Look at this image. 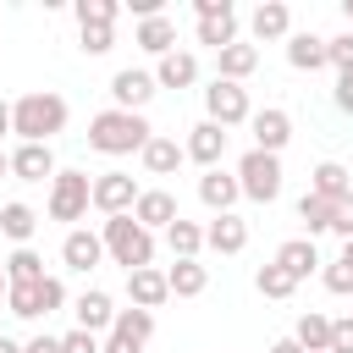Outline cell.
I'll list each match as a JSON object with an SVG mask.
<instances>
[{"label":"cell","instance_id":"6da1fadb","mask_svg":"<svg viewBox=\"0 0 353 353\" xmlns=\"http://www.w3.org/2000/svg\"><path fill=\"white\" fill-rule=\"evenodd\" d=\"M11 132L22 143H50L55 132H66V99L50 88H33L11 105Z\"/></svg>","mask_w":353,"mask_h":353},{"label":"cell","instance_id":"7a4b0ae2","mask_svg":"<svg viewBox=\"0 0 353 353\" xmlns=\"http://www.w3.org/2000/svg\"><path fill=\"white\" fill-rule=\"evenodd\" d=\"M154 138V127L138 116V110H99L94 121H88V149H99V154H143V143Z\"/></svg>","mask_w":353,"mask_h":353},{"label":"cell","instance_id":"3957f363","mask_svg":"<svg viewBox=\"0 0 353 353\" xmlns=\"http://www.w3.org/2000/svg\"><path fill=\"white\" fill-rule=\"evenodd\" d=\"M99 237H105V254H110L116 265H127V270H149V265H154V232L138 226L132 215H110Z\"/></svg>","mask_w":353,"mask_h":353},{"label":"cell","instance_id":"277c9868","mask_svg":"<svg viewBox=\"0 0 353 353\" xmlns=\"http://www.w3.org/2000/svg\"><path fill=\"white\" fill-rule=\"evenodd\" d=\"M237 188H243V199H254V204H276V199H281V154L248 149V154L237 160Z\"/></svg>","mask_w":353,"mask_h":353},{"label":"cell","instance_id":"5b68a950","mask_svg":"<svg viewBox=\"0 0 353 353\" xmlns=\"http://www.w3.org/2000/svg\"><path fill=\"white\" fill-rule=\"evenodd\" d=\"M88 204H94L88 171H55V182H50V221H83Z\"/></svg>","mask_w":353,"mask_h":353},{"label":"cell","instance_id":"8992f818","mask_svg":"<svg viewBox=\"0 0 353 353\" xmlns=\"http://www.w3.org/2000/svg\"><path fill=\"white\" fill-rule=\"evenodd\" d=\"M193 11H199V44H210L215 55L226 44H237V11H232V0H193Z\"/></svg>","mask_w":353,"mask_h":353},{"label":"cell","instance_id":"52a82bcc","mask_svg":"<svg viewBox=\"0 0 353 353\" xmlns=\"http://www.w3.org/2000/svg\"><path fill=\"white\" fill-rule=\"evenodd\" d=\"M204 110H210V121L215 127H243L254 110H248V88L243 83H226V77H215L210 88H204Z\"/></svg>","mask_w":353,"mask_h":353},{"label":"cell","instance_id":"ba28073f","mask_svg":"<svg viewBox=\"0 0 353 353\" xmlns=\"http://www.w3.org/2000/svg\"><path fill=\"white\" fill-rule=\"evenodd\" d=\"M138 193H143V188H138L127 171H99V176H94V210H105V221H110V215H132Z\"/></svg>","mask_w":353,"mask_h":353},{"label":"cell","instance_id":"9c48e42d","mask_svg":"<svg viewBox=\"0 0 353 353\" xmlns=\"http://www.w3.org/2000/svg\"><path fill=\"white\" fill-rule=\"evenodd\" d=\"M132 221L149 226V232H171V226L182 221V210H176V199H171L165 188H143L138 204H132Z\"/></svg>","mask_w":353,"mask_h":353},{"label":"cell","instance_id":"30bf717a","mask_svg":"<svg viewBox=\"0 0 353 353\" xmlns=\"http://www.w3.org/2000/svg\"><path fill=\"white\" fill-rule=\"evenodd\" d=\"M154 88H160L154 72H132V66H127V72L110 77V99H116V110H143V105L154 99Z\"/></svg>","mask_w":353,"mask_h":353},{"label":"cell","instance_id":"8fae6325","mask_svg":"<svg viewBox=\"0 0 353 353\" xmlns=\"http://www.w3.org/2000/svg\"><path fill=\"white\" fill-rule=\"evenodd\" d=\"M248 127H254V149H265V154H281L287 138H292V116L276 110V105H270V110H254Z\"/></svg>","mask_w":353,"mask_h":353},{"label":"cell","instance_id":"7c38bea8","mask_svg":"<svg viewBox=\"0 0 353 353\" xmlns=\"http://www.w3.org/2000/svg\"><path fill=\"white\" fill-rule=\"evenodd\" d=\"M248 33H254L259 44H270V39H292V11H287L281 0H259V6L248 11Z\"/></svg>","mask_w":353,"mask_h":353},{"label":"cell","instance_id":"4fadbf2b","mask_svg":"<svg viewBox=\"0 0 353 353\" xmlns=\"http://www.w3.org/2000/svg\"><path fill=\"white\" fill-rule=\"evenodd\" d=\"M182 149H188V160H199L204 171H215V165H221V154H226V127H215V121L204 116V121L188 132V143H182Z\"/></svg>","mask_w":353,"mask_h":353},{"label":"cell","instance_id":"5bb4252c","mask_svg":"<svg viewBox=\"0 0 353 353\" xmlns=\"http://www.w3.org/2000/svg\"><path fill=\"white\" fill-rule=\"evenodd\" d=\"M61 259H66V270H94L99 259H105V237L99 232H83V226H72L66 232V243H61Z\"/></svg>","mask_w":353,"mask_h":353},{"label":"cell","instance_id":"9a60e30c","mask_svg":"<svg viewBox=\"0 0 353 353\" xmlns=\"http://www.w3.org/2000/svg\"><path fill=\"white\" fill-rule=\"evenodd\" d=\"M127 298H132V309H160L165 298H171V281H165V270H127Z\"/></svg>","mask_w":353,"mask_h":353},{"label":"cell","instance_id":"2e32d148","mask_svg":"<svg viewBox=\"0 0 353 353\" xmlns=\"http://www.w3.org/2000/svg\"><path fill=\"white\" fill-rule=\"evenodd\" d=\"M72 314H77V331H110L116 325V303H110V292H99V287H88L77 303H72Z\"/></svg>","mask_w":353,"mask_h":353},{"label":"cell","instance_id":"e0dca14e","mask_svg":"<svg viewBox=\"0 0 353 353\" xmlns=\"http://www.w3.org/2000/svg\"><path fill=\"white\" fill-rule=\"evenodd\" d=\"M11 171H17V182H55V154H50V143H22V149L11 154Z\"/></svg>","mask_w":353,"mask_h":353},{"label":"cell","instance_id":"ac0fdd59","mask_svg":"<svg viewBox=\"0 0 353 353\" xmlns=\"http://www.w3.org/2000/svg\"><path fill=\"white\" fill-rule=\"evenodd\" d=\"M199 199H204V210L232 215V204L243 199V188H237V176H226V171L215 165V171H204V176H199Z\"/></svg>","mask_w":353,"mask_h":353},{"label":"cell","instance_id":"d6986e66","mask_svg":"<svg viewBox=\"0 0 353 353\" xmlns=\"http://www.w3.org/2000/svg\"><path fill=\"white\" fill-rule=\"evenodd\" d=\"M204 248H215V254H243V248H248V221H243V215H215V221L204 226Z\"/></svg>","mask_w":353,"mask_h":353},{"label":"cell","instance_id":"ffe728a7","mask_svg":"<svg viewBox=\"0 0 353 353\" xmlns=\"http://www.w3.org/2000/svg\"><path fill=\"white\" fill-rule=\"evenodd\" d=\"M287 61H292L298 72H320V66H331V39H320V33H292V39H287Z\"/></svg>","mask_w":353,"mask_h":353},{"label":"cell","instance_id":"44dd1931","mask_svg":"<svg viewBox=\"0 0 353 353\" xmlns=\"http://www.w3.org/2000/svg\"><path fill=\"white\" fill-rule=\"evenodd\" d=\"M138 160H143V171H149V176H171V171H176V165L188 160V149H182L176 138H165V132H154V138L143 143V154H138Z\"/></svg>","mask_w":353,"mask_h":353},{"label":"cell","instance_id":"7402d4cb","mask_svg":"<svg viewBox=\"0 0 353 353\" xmlns=\"http://www.w3.org/2000/svg\"><path fill=\"white\" fill-rule=\"evenodd\" d=\"M276 265H281L292 281L314 276V265H320V248H314V237H287V243L276 248Z\"/></svg>","mask_w":353,"mask_h":353},{"label":"cell","instance_id":"603a6c76","mask_svg":"<svg viewBox=\"0 0 353 353\" xmlns=\"http://www.w3.org/2000/svg\"><path fill=\"white\" fill-rule=\"evenodd\" d=\"M309 193H314V199H325V204L347 199V193H353V176H347V165H336V160H320V165H314V176H309Z\"/></svg>","mask_w":353,"mask_h":353},{"label":"cell","instance_id":"cb8c5ba5","mask_svg":"<svg viewBox=\"0 0 353 353\" xmlns=\"http://www.w3.org/2000/svg\"><path fill=\"white\" fill-rule=\"evenodd\" d=\"M138 50H149L154 61H165L171 50H176V22L160 11V17H149V22H138Z\"/></svg>","mask_w":353,"mask_h":353},{"label":"cell","instance_id":"d4e9b609","mask_svg":"<svg viewBox=\"0 0 353 353\" xmlns=\"http://www.w3.org/2000/svg\"><path fill=\"white\" fill-rule=\"evenodd\" d=\"M154 83H160V88H193V83H199V55L171 50V55L154 66Z\"/></svg>","mask_w":353,"mask_h":353},{"label":"cell","instance_id":"484cf974","mask_svg":"<svg viewBox=\"0 0 353 353\" xmlns=\"http://www.w3.org/2000/svg\"><path fill=\"white\" fill-rule=\"evenodd\" d=\"M215 61H221V72H215V77H226V83H243V77L259 66V50H254L248 39H237V44H226Z\"/></svg>","mask_w":353,"mask_h":353},{"label":"cell","instance_id":"4316f807","mask_svg":"<svg viewBox=\"0 0 353 353\" xmlns=\"http://www.w3.org/2000/svg\"><path fill=\"white\" fill-rule=\"evenodd\" d=\"M165 281H171V298H199V292L210 287V270H204L199 259H176V265L165 270Z\"/></svg>","mask_w":353,"mask_h":353},{"label":"cell","instance_id":"83f0119b","mask_svg":"<svg viewBox=\"0 0 353 353\" xmlns=\"http://www.w3.org/2000/svg\"><path fill=\"white\" fill-rule=\"evenodd\" d=\"M292 342H298L303 353H331V320L309 309V314L298 320V331H292Z\"/></svg>","mask_w":353,"mask_h":353},{"label":"cell","instance_id":"f1b7e54d","mask_svg":"<svg viewBox=\"0 0 353 353\" xmlns=\"http://www.w3.org/2000/svg\"><path fill=\"white\" fill-rule=\"evenodd\" d=\"M33 226H39V215H33L28 204H0V232H6V237H11L17 248H28Z\"/></svg>","mask_w":353,"mask_h":353},{"label":"cell","instance_id":"f546056e","mask_svg":"<svg viewBox=\"0 0 353 353\" xmlns=\"http://www.w3.org/2000/svg\"><path fill=\"white\" fill-rule=\"evenodd\" d=\"M110 336H127V342H149L154 336V314L149 309H116V325H110Z\"/></svg>","mask_w":353,"mask_h":353},{"label":"cell","instance_id":"4dcf8cb0","mask_svg":"<svg viewBox=\"0 0 353 353\" xmlns=\"http://www.w3.org/2000/svg\"><path fill=\"white\" fill-rule=\"evenodd\" d=\"M165 248H171V259H199V248H204V226L176 221V226L165 232Z\"/></svg>","mask_w":353,"mask_h":353},{"label":"cell","instance_id":"1f68e13d","mask_svg":"<svg viewBox=\"0 0 353 353\" xmlns=\"http://www.w3.org/2000/svg\"><path fill=\"white\" fill-rule=\"evenodd\" d=\"M6 309H11L17 320H39V314H44V292H39V281L11 287V292H6Z\"/></svg>","mask_w":353,"mask_h":353},{"label":"cell","instance_id":"d6a6232c","mask_svg":"<svg viewBox=\"0 0 353 353\" xmlns=\"http://www.w3.org/2000/svg\"><path fill=\"white\" fill-rule=\"evenodd\" d=\"M116 0H77L72 6V17H77V28H116Z\"/></svg>","mask_w":353,"mask_h":353},{"label":"cell","instance_id":"836d02e7","mask_svg":"<svg viewBox=\"0 0 353 353\" xmlns=\"http://www.w3.org/2000/svg\"><path fill=\"white\" fill-rule=\"evenodd\" d=\"M6 276H11V287H22V281H44V259H39L33 248H17V254L6 259Z\"/></svg>","mask_w":353,"mask_h":353},{"label":"cell","instance_id":"e575fe53","mask_svg":"<svg viewBox=\"0 0 353 353\" xmlns=\"http://www.w3.org/2000/svg\"><path fill=\"white\" fill-rule=\"evenodd\" d=\"M254 287H259L265 298H292V292H298V281H292V276H287V270H281L276 259H270V265H259V276H254Z\"/></svg>","mask_w":353,"mask_h":353},{"label":"cell","instance_id":"d590c367","mask_svg":"<svg viewBox=\"0 0 353 353\" xmlns=\"http://www.w3.org/2000/svg\"><path fill=\"white\" fill-rule=\"evenodd\" d=\"M298 221L309 226V237H314V232H331V204L314 199V193H303V199H298Z\"/></svg>","mask_w":353,"mask_h":353},{"label":"cell","instance_id":"8d00e7d4","mask_svg":"<svg viewBox=\"0 0 353 353\" xmlns=\"http://www.w3.org/2000/svg\"><path fill=\"white\" fill-rule=\"evenodd\" d=\"M331 232H336V237H342V243H347V237H353V193H347V199H336V204H331Z\"/></svg>","mask_w":353,"mask_h":353},{"label":"cell","instance_id":"74e56055","mask_svg":"<svg viewBox=\"0 0 353 353\" xmlns=\"http://www.w3.org/2000/svg\"><path fill=\"white\" fill-rule=\"evenodd\" d=\"M331 66H336L342 77L353 72V33H336V39H331Z\"/></svg>","mask_w":353,"mask_h":353},{"label":"cell","instance_id":"f35d334b","mask_svg":"<svg viewBox=\"0 0 353 353\" xmlns=\"http://www.w3.org/2000/svg\"><path fill=\"white\" fill-rule=\"evenodd\" d=\"M61 353H105V347H99L94 331H66V336H61Z\"/></svg>","mask_w":353,"mask_h":353},{"label":"cell","instance_id":"ab89813d","mask_svg":"<svg viewBox=\"0 0 353 353\" xmlns=\"http://www.w3.org/2000/svg\"><path fill=\"white\" fill-rule=\"evenodd\" d=\"M116 44V33L110 28H83V55H105Z\"/></svg>","mask_w":353,"mask_h":353},{"label":"cell","instance_id":"60d3db41","mask_svg":"<svg viewBox=\"0 0 353 353\" xmlns=\"http://www.w3.org/2000/svg\"><path fill=\"white\" fill-rule=\"evenodd\" d=\"M325 287H331V292H353V270H347L342 259H331V265H325Z\"/></svg>","mask_w":353,"mask_h":353},{"label":"cell","instance_id":"b9f144b4","mask_svg":"<svg viewBox=\"0 0 353 353\" xmlns=\"http://www.w3.org/2000/svg\"><path fill=\"white\" fill-rule=\"evenodd\" d=\"M331 353H353V314L331 320Z\"/></svg>","mask_w":353,"mask_h":353},{"label":"cell","instance_id":"7bdbcfd3","mask_svg":"<svg viewBox=\"0 0 353 353\" xmlns=\"http://www.w3.org/2000/svg\"><path fill=\"white\" fill-rule=\"evenodd\" d=\"M336 105L353 116V72H347V77H336Z\"/></svg>","mask_w":353,"mask_h":353},{"label":"cell","instance_id":"ee69618b","mask_svg":"<svg viewBox=\"0 0 353 353\" xmlns=\"http://www.w3.org/2000/svg\"><path fill=\"white\" fill-rule=\"evenodd\" d=\"M22 353H61V336H33Z\"/></svg>","mask_w":353,"mask_h":353},{"label":"cell","instance_id":"f6af8a7d","mask_svg":"<svg viewBox=\"0 0 353 353\" xmlns=\"http://www.w3.org/2000/svg\"><path fill=\"white\" fill-rule=\"evenodd\" d=\"M105 353H143V347H138V342H127V336H110V342H105Z\"/></svg>","mask_w":353,"mask_h":353},{"label":"cell","instance_id":"bcb514c9","mask_svg":"<svg viewBox=\"0 0 353 353\" xmlns=\"http://www.w3.org/2000/svg\"><path fill=\"white\" fill-rule=\"evenodd\" d=\"M270 353H303V347H298L292 336H281V342H270Z\"/></svg>","mask_w":353,"mask_h":353},{"label":"cell","instance_id":"7dc6e473","mask_svg":"<svg viewBox=\"0 0 353 353\" xmlns=\"http://www.w3.org/2000/svg\"><path fill=\"white\" fill-rule=\"evenodd\" d=\"M6 132H11V105L0 99V138H6Z\"/></svg>","mask_w":353,"mask_h":353},{"label":"cell","instance_id":"c3c4849f","mask_svg":"<svg viewBox=\"0 0 353 353\" xmlns=\"http://www.w3.org/2000/svg\"><path fill=\"white\" fill-rule=\"evenodd\" d=\"M336 259H342V265H347V270H353V237H347V243H342V254H336Z\"/></svg>","mask_w":353,"mask_h":353},{"label":"cell","instance_id":"681fc988","mask_svg":"<svg viewBox=\"0 0 353 353\" xmlns=\"http://www.w3.org/2000/svg\"><path fill=\"white\" fill-rule=\"evenodd\" d=\"M6 292H11V276H6V259H0V303H6Z\"/></svg>","mask_w":353,"mask_h":353},{"label":"cell","instance_id":"f907efd6","mask_svg":"<svg viewBox=\"0 0 353 353\" xmlns=\"http://www.w3.org/2000/svg\"><path fill=\"white\" fill-rule=\"evenodd\" d=\"M0 353H22V347H17V342H11V336H0Z\"/></svg>","mask_w":353,"mask_h":353},{"label":"cell","instance_id":"816d5d0a","mask_svg":"<svg viewBox=\"0 0 353 353\" xmlns=\"http://www.w3.org/2000/svg\"><path fill=\"white\" fill-rule=\"evenodd\" d=\"M6 171H11V154H6V149H0V176H6Z\"/></svg>","mask_w":353,"mask_h":353},{"label":"cell","instance_id":"f5cc1de1","mask_svg":"<svg viewBox=\"0 0 353 353\" xmlns=\"http://www.w3.org/2000/svg\"><path fill=\"white\" fill-rule=\"evenodd\" d=\"M342 11H347V33H353V0H347V6H342Z\"/></svg>","mask_w":353,"mask_h":353}]
</instances>
